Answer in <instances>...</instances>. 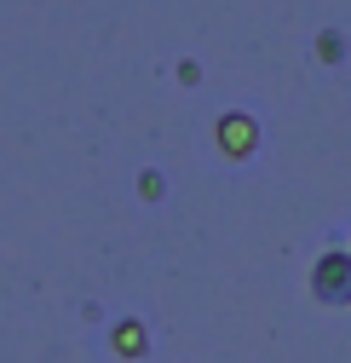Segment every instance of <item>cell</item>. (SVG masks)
I'll return each instance as SVG.
<instances>
[{
    "label": "cell",
    "instance_id": "cell-1",
    "mask_svg": "<svg viewBox=\"0 0 351 363\" xmlns=\"http://www.w3.org/2000/svg\"><path fill=\"white\" fill-rule=\"evenodd\" d=\"M311 294L323 306H351V248L340 237L311 259Z\"/></svg>",
    "mask_w": 351,
    "mask_h": 363
},
{
    "label": "cell",
    "instance_id": "cell-6",
    "mask_svg": "<svg viewBox=\"0 0 351 363\" xmlns=\"http://www.w3.org/2000/svg\"><path fill=\"white\" fill-rule=\"evenodd\" d=\"M202 81V64L196 58H179V86H196Z\"/></svg>",
    "mask_w": 351,
    "mask_h": 363
},
{
    "label": "cell",
    "instance_id": "cell-5",
    "mask_svg": "<svg viewBox=\"0 0 351 363\" xmlns=\"http://www.w3.org/2000/svg\"><path fill=\"white\" fill-rule=\"evenodd\" d=\"M139 196H144V202H161V196H167V173H161V167H144V173H139Z\"/></svg>",
    "mask_w": 351,
    "mask_h": 363
},
{
    "label": "cell",
    "instance_id": "cell-4",
    "mask_svg": "<svg viewBox=\"0 0 351 363\" xmlns=\"http://www.w3.org/2000/svg\"><path fill=\"white\" fill-rule=\"evenodd\" d=\"M311 52H317V64H328V69H340L345 58H351V35L345 29H317V40H311Z\"/></svg>",
    "mask_w": 351,
    "mask_h": 363
},
{
    "label": "cell",
    "instance_id": "cell-2",
    "mask_svg": "<svg viewBox=\"0 0 351 363\" xmlns=\"http://www.w3.org/2000/svg\"><path fill=\"white\" fill-rule=\"evenodd\" d=\"M259 116H248V110H225V116H213V150L225 156V162H248V156H259Z\"/></svg>",
    "mask_w": 351,
    "mask_h": 363
},
{
    "label": "cell",
    "instance_id": "cell-3",
    "mask_svg": "<svg viewBox=\"0 0 351 363\" xmlns=\"http://www.w3.org/2000/svg\"><path fill=\"white\" fill-rule=\"evenodd\" d=\"M110 352L127 357V363H139L150 352V329H144V317H115L110 323Z\"/></svg>",
    "mask_w": 351,
    "mask_h": 363
}]
</instances>
